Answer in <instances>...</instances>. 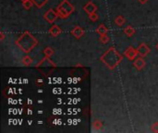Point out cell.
<instances>
[{
    "mask_svg": "<svg viewBox=\"0 0 158 133\" xmlns=\"http://www.w3.org/2000/svg\"><path fill=\"white\" fill-rule=\"evenodd\" d=\"M102 59L110 68H114L120 62L121 56L115 52V49L112 48L102 57Z\"/></svg>",
    "mask_w": 158,
    "mask_h": 133,
    "instance_id": "1",
    "label": "cell"
},
{
    "mask_svg": "<svg viewBox=\"0 0 158 133\" xmlns=\"http://www.w3.org/2000/svg\"><path fill=\"white\" fill-rule=\"evenodd\" d=\"M149 51H150V50H149V48H148L144 43H142L141 45H140V46H139V48H138V50H137L138 54H140L141 56L146 55V54H147V53H148Z\"/></svg>",
    "mask_w": 158,
    "mask_h": 133,
    "instance_id": "2",
    "label": "cell"
},
{
    "mask_svg": "<svg viewBox=\"0 0 158 133\" xmlns=\"http://www.w3.org/2000/svg\"><path fill=\"white\" fill-rule=\"evenodd\" d=\"M45 18L48 20V21H50V22H53L55 19V18H56V15H55V13L54 12V11H52V10H49L46 14H45Z\"/></svg>",
    "mask_w": 158,
    "mask_h": 133,
    "instance_id": "3",
    "label": "cell"
},
{
    "mask_svg": "<svg viewBox=\"0 0 158 133\" xmlns=\"http://www.w3.org/2000/svg\"><path fill=\"white\" fill-rule=\"evenodd\" d=\"M136 51L132 48V47H129L126 52H125V54L129 58V59H133L134 58V56L136 55Z\"/></svg>",
    "mask_w": 158,
    "mask_h": 133,
    "instance_id": "4",
    "label": "cell"
},
{
    "mask_svg": "<svg viewBox=\"0 0 158 133\" xmlns=\"http://www.w3.org/2000/svg\"><path fill=\"white\" fill-rule=\"evenodd\" d=\"M85 10L89 13V14H92L94 11H95V9H96V7H95V6L91 3V2H90V3H88L87 4V6H85Z\"/></svg>",
    "mask_w": 158,
    "mask_h": 133,
    "instance_id": "5",
    "label": "cell"
},
{
    "mask_svg": "<svg viewBox=\"0 0 158 133\" xmlns=\"http://www.w3.org/2000/svg\"><path fill=\"white\" fill-rule=\"evenodd\" d=\"M72 34H73V35H75L77 38H79V37L83 34V30H82V29H80V28H79V27H77V28H75V29L73 30Z\"/></svg>",
    "mask_w": 158,
    "mask_h": 133,
    "instance_id": "6",
    "label": "cell"
},
{
    "mask_svg": "<svg viewBox=\"0 0 158 133\" xmlns=\"http://www.w3.org/2000/svg\"><path fill=\"white\" fill-rule=\"evenodd\" d=\"M134 65H135V66H136L137 68L140 69V68H142V67L144 66V65H145V62L143 61V59H141V58H138V59L135 61Z\"/></svg>",
    "mask_w": 158,
    "mask_h": 133,
    "instance_id": "7",
    "label": "cell"
},
{
    "mask_svg": "<svg viewBox=\"0 0 158 133\" xmlns=\"http://www.w3.org/2000/svg\"><path fill=\"white\" fill-rule=\"evenodd\" d=\"M50 31H51V33H52L54 36H56V35L60 32V29H59L57 26H54V27L51 28Z\"/></svg>",
    "mask_w": 158,
    "mask_h": 133,
    "instance_id": "8",
    "label": "cell"
},
{
    "mask_svg": "<svg viewBox=\"0 0 158 133\" xmlns=\"http://www.w3.org/2000/svg\"><path fill=\"white\" fill-rule=\"evenodd\" d=\"M32 1H33V3H34L37 6L41 7L43 4H45V3H46V1H47V0H32Z\"/></svg>",
    "mask_w": 158,
    "mask_h": 133,
    "instance_id": "9",
    "label": "cell"
},
{
    "mask_svg": "<svg viewBox=\"0 0 158 133\" xmlns=\"http://www.w3.org/2000/svg\"><path fill=\"white\" fill-rule=\"evenodd\" d=\"M124 21H125V19H124V18L121 17V16H119L118 18H115V23H116L117 25H119V26H121V25L124 23Z\"/></svg>",
    "mask_w": 158,
    "mask_h": 133,
    "instance_id": "10",
    "label": "cell"
},
{
    "mask_svg": "<svg viewBox=\"0 0 158 133\" xmlns=\"http://www.w3.org/2000/svg\"><path fill=\"white\" fill-rule=\"evenodd\" d=\"M98 32L101 33L102 35L105 34V32H106V28H105L103 25H100V27L98 28Z\"/></svg>",
    "mask_w": 158,
    "mask_h": 133,
    "instance_id": "11",
    "label": "cell"
},
{
    "mask_svg": "<svg viewBox=\"0 0 158 133\" xmlns=\"http://www.w3.org/2000/svg\"><path fill=\"white\" fill-rule=\"evenodd\" d=\"M125 33H127L128 35H131L132 33H134V30L131 27H128L127 29H125Z\"/></svg>",
    "mask_w": 158,
    "mask_h": 133,
    "instance_id": "12",
    "label": "cell"
},
{
    "mask_svg": "<svg viewBox=\"0 0 158 133\" xmlns=\"http://www.w3.org/2000/svg\"><path fill=\"white\" fill-rule=\"evenodd\" d=\"M23 5L26 8H30L31 6V2L29 0V1H26V2H23Z\"/></svg>",
    "mask_w": 158,
    "mask_h": 133,
    "instance_id": "13",
    "label": "cell"
},
{
    "mask_svg": "<svg viewBox=\"0 0 158 133\" xmlns=\"http://www.w3.org/2000/svg\"><path fill=\"white\" fill-rule=\"evenodd\" d=\"M101 40H102V42H105L108 41V37L105 36V35L103 34V35H102V39H101Z\"/></svg>",
    "mask_w": 158,
    "mask_h": 133,
    "instance_id": "14",
    "label": "cell"
},
{
    "mask_svg": "<svg viewBox=\"0 0 158 133\" xmlns=\"http://www.w3.org/2000/svg\"><path fill=\"white\" fill-rule=\"evenodd\" d=\"M147 0H140V2H141V3H145Z\"/></svg>",
    "mask_w": 158,
    "mask_h": 133,
    "instance_id": "15",
    "label": "cell"
},
{
    "mask_svg": "<svg viewBox=\"0 0 158 133\" xmlns=\"http://www.w3.org/2000/svg\"><path fill=\"white\" fill-rule=\"evenodd\" d=\"M22 2H26V1H29V0H21Z\"/></svg>",
    "mask_w": 158,
    "mask_h": 133,
    "instance_id": "16",
    "label": "cell"
}]
</instances>
